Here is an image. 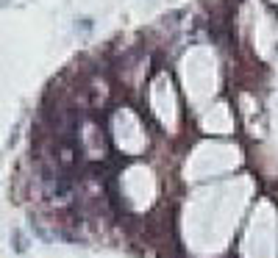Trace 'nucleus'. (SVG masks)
Here are the masks:
<instances>
[]
</instances>
